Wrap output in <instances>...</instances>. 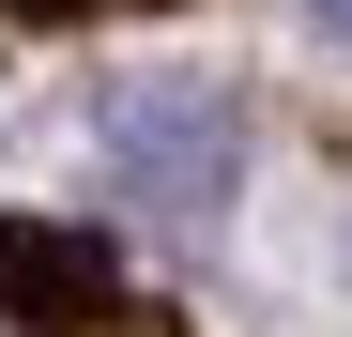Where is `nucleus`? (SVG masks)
I'll list each match as a JSON object with an SVG mask.
<instances>
[{
    "label": "nucleus",
    "instance_id": "nucleus-3",
    "mask_svg": "<svg viewBox=\"0 0 352 337\" xmlns=\"http://www.w3.org/2000/svg\"><path fill=\"white\" fill-rule=\"evenodd\" d=\"M307 31H322V46H352V0H307Z\"/></svg>",
    "mask_w": 352,
    "mask_h": 337
},
{
    "label": "nucleus",
    "instance_id": "nucleus-5",
    "mask_svg": "<svg viewBox=\"0 0 352 337\" xmlns=\"http://www.w3.org/2000/svg\"><path fill=\"white\" fill-rule=\"evenodd\" d=\"M123 337H168V322H123Z\"/></svg>",
    "mask_w": 352,
    "mask_h": 337
},
{
    "label": "nucleus",
    "instance_id": "nucleus-4",
    "mask_svg": "<svg viewBox=\"0 0 352 337\" xmlns=\"http://www.w3.org/2000/svg\"><path fill=\"white\" fill-rule=\"evenodd\" d=\"M31 16H92V0H31Z\"/></svg>",
    "mask_w": 352,
    "mask_h": 337
},
{
    "label": "nucleus",
    "instance_id": "nucleus-1",
    "mask_svg": "<svg viewBox=\"0 0 352 337\" xmlns=\"http://www.w3.org/2000/svg\"><path fill=\"white\" fill-rule=\"evenodd\" d=\"M92 153H107V184H123L138 215L214 230L230 184H245V107H230L214 77H123V92H92Z\"/></svg>",
    "mask_w": 352,
    "mask_h": 337
},
{
    "label": "nucleus",
    "instance_id": "nucleus-2",
    "mask_svg": "<svg viewBox=\"0 0 352 337\" xmlns=\"http://www.w3.org/2000/svg\"><path fill=\"white\" fill-rule=\"evenodd\" d=\"M107 292H123L107 230H62V215H16V230H0V307H16L31 337H77V322H107Z\"/></svg>",
    "mask_w": 352,
    "mask_h": 337
}]
</instances>
